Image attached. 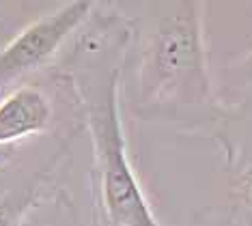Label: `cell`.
Here are the masks:
<instances>
[{
  "label": "cell",
  "mask_w": 252,
  "mask_h": 226,
  "mask_svg": "<svg viewBox=\"0 0 252 226\" xmlns=\"http://www.w3.org/2000/svg\"><path fill=\"white\" fill-rule=\"evenodd\" d=\"M200 11V2L170 4V11L159 15L149 32L142 59L145 99L175 93L205 97L209 93Z\"/></svg>",
  "instance_id": "6da1fadb"
},
{
  "label": "cell",
  "mask_w": 252,
  "mask_h": 226,
  "mask_svg": "<svg viewBox=\"0 0 252 226\" xmlns=\"http://www.w3.org/2000/svg\"><path fill=\"white\" fill-rule=\"evenodd\" d=\"M237 190H239V198H242V207L248 218V224L252 226V164L242 172L237 181Z\"/></svg>",
  "instance_id": "8992f818"
},
{
  "label": "cell",
  "mask_w": 252,
  "mask_h": 226,
  "mask_svg": "<svg viewBox=\"0 0 252 226\" xmlns=\"http://www.w3.org/2000/svg\"><path fill=\"white\" fill-rule=\"evenodd\" d=\"M91 2H67L28 24L0 50V89L35 71L87 20Z\"/></svg>",
  "instance_id": "3957f363"
},
{
  "label": "cell",
  "mask_w": 252,
  "mask_h": 226,
  "mask_svg": "<svg viewBox=\"0 0 252 226\" xmlns=\"http://www.w3.org/2000/svg\"><path fill=\"white\" fill-rule=\"evenodd\" d=\"M52 119V103L37 86H20L0 99V144L41 134Z\"/></svg>",
  "instance_id": "277c9868"
},
{
  "label": "cell",
  "mask_w": 252,
  "mask_h": 226,
  "mask_svg": "<svg viewBox=\"0 0 252 226\" xmlns=\"http://www.w3.org/2000/svg\"><path fill=\"white\" fill-rule=\"evenodd\" d=\"M244 71L248 73V78L252 80V52L246 56V61H244Z\"/></svg>",
  "instance_id": "52a82bcc"
},
{
  "label": "cell",
  "mask_w": 252,
  "mask_h": 226,
  "mask_svg": "<svg viewBox=\"0 0 252 226\" xmlns=\"http://www.w3.org/2000/svg\"><path fill=\"white\" fill-rule=\"evenodd\" d=\"M39 183H31L18 192L0 194V226H20L24 216L37 200Z\"/></svg>",
  "instance_id": "5b68a950"
},
{
  "label": "cell",
  "mask_w": 252,
  "mask_h": 226,
  "mask_svg": "<svg viewBox=\"0 0 252 226\" xmlns=\"http://www.w3.org/2000/svg\"><path fill=\"white\" fill-rule=\"evenodd\" d=\"M87 117L99 175V196L108 220L114 226H159L127 160L119 114L117 73L110 75L101 97L89 101Z\"/></svg>",
  "instance_id": "7a4b0ae2"
}]
</instances>
